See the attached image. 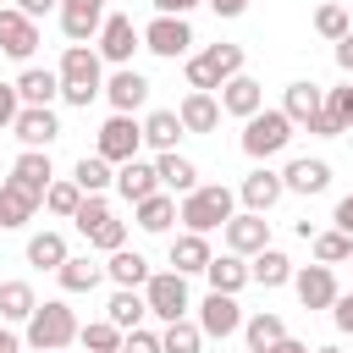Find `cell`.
Masks as SVG:
<instances>
[{"label":"cell","mask_w":353,"mask_h":353,"mask_svg":"<svg viewBox=\"0 0 353 353\" xmlns=\"http://www.w3.org/2000/svg\"><path fill=\"white\" fill-rule=\"evenodd\" d=\"M94 94H105L99 50H88V44H66V55H61V99L88 110V99H94Z\"/></svg>","instance_id":"cell-1"},{"label":"cell","mask_w":353,"mask_h":353,"mask_svg":"<svg viewBox=\"0 0 353 353\" xmlns=\"http://www.w3.org/2000/svg\"><path fill=\"white\" fill-rule=\"evenodd\" d=\"M237 215V193L232 188H221V182H204V188H193L182 204H176V221L188 226V232H215V226H226Z\"/></svg>","instance_id":"cell-2"},{"label":"cell","mask_w":353,"mask_h":353,"mask_svg":"<svg viewBox=\"0 0 353 353\" xmlns=\"http://www.w3.org/2000/svg\"><path fill=\"white\" fill-rule=\"evenodd\" d=\"M77 314L61 303V298H50V303H39L33 309V320H28V347H39V353H66L72 342H77Z\"/></svg>","instance_id":"cell-3"},{"label":"cell","mask_w":353,"mask_h":353,"mask_svg":"<svg viewBox=\"0 0 353 353\" xmlns=\"http://www.w3.org/2000/svg\"><path fill=\"white\" fill-rule=\"evenodd\" d=\"M237 72H243V44H210V50L188 55V88H193V94L226 88Z\"/></svg>","instance_id":"cell-4"},{"label":"cell","mask_w":353,"mask_h":353,"mask_svg":"<svg viewBox=\"0 0 353 353\" xmlns=\"http://www.w3.org/2000/svg\"><path fill=\"white\" fill-rule=\"evenodd\" d=\"M72 221H77V232L88 237V248H105V254L127 248V221H116V210L105 204V193H83V210H77Z\"/></svg>","instance_id":"cell-5"},{"label":"cell","mask_w":353,"mask_h":353,"mask_svg":"<svg viewBox=\"0 0 353 353\" xmlns=\"http://www.w3.org/2000/svg\"><path fill=\"white\" fill-rule=\"evenodd\" d=\"M287 143H292L287 110H259V116L243 121V154H248V160H270V154H281Z\"/></svg>","instance_id":"cell-6"},{"label":"cell","mask_w":353,"mask_h":353,"mask_svg":"<svg viewBox=\"0 0 353 353\" xmlns=\"http://www.w3.org/2000/svg\"><path fill=\"white\" fill-rule=\"evenodd\" d=\"M143 303H149V314L154 320H182L188 314V276H176V270H154L149 281H143Z\"/></svg>","instance_id":"cell-7"},{"label":"cell","mask_w":353,"mask_h":353,"mask_svg":"<svg viewBox=\"0 0 353 353\" xmlns=\"http://www.w3.org/2000/svg\"><path fill=\"white\" fill-rule=\"evenodd\" d=\"M138 149H143V121H132V116H110V121L99 127V143H94L99 160L127 165V160H138Z\"/></svg>","instance_id":"cell-8"},{"label":"cell","mask_w":353,"mask_h":353,"mask_svg":"<svg viewBox=\"0 0 353 353\" xmlns=\"http://www.w3.org/2000/svg\"><path fill=\"white\" fill-rule=\"evenodd\" d=\"M221 232H226V254H237V259H254V254H265V248H270V221H265V215H254V210L232 215Z\"/></svg>","instance_id":"cell-9"},{"label":"cell","mask_w":353,"mask_h":353,"mask_svg":"<svg viewBox=\"0 0 353 353\" xmlns=\"http://www.w3.org/2000/svg\"><path fill=\"white\" fill-rule=\"evenodd\" d=\"M143 50H149V55H165V61L188 55V50H193V28H188V17H154V22L143 28Z\"/></svg>","instance_id":"cell-10"},{"label":"cell","mask_w":353,"mask_h":353,"mask_svg":"<svg viewBox=\"0 0 353 353\" xmlns=\"http://www.w3.org/2000/svg\"><path fill=\"white\" fill-rule=\"evenodd\" d=\"M292 292H298V303H303V309H331V303L342 298V287H336L331 265H303V270H292Z\"/></svg>","instance_id":"cell-11"},{"label":"cell","mask_w":353,"mask_h":353,"mask_svg":"<svg viewBox=\"0 0 353 353\" xmlns=\"http://www.w3.org/2000/svg\"><path fill=\"white\" fill-rule=\"evenodd\" d=\"M33 50H39V22H33V17H22L17 6H0V55L28 61Z\"/></svg>","instance_id":"cell-12"},{"label":"cell","mask_w":353,"mask_h":353,"mask_svg":"<svg viewBox=\"0 0 353 353\" xmlns=\"http://www.w3.org/2000/svg\"><path fill=\"white\" fill-rule=\"evenodd\" d=\"M132 50H143V33L132 28V17H105V28H99V61L127 66Z\"/></svg>","instance_id":"cell-13"},{"label":"cell","mask_w":353,"mask_h":353,"mask_svg":"<svg viewBox=\"0 0 353 353\" xmlns=\"http://www.w3.org/2000/svg\"><path fill=\"white\" fill-rule=\"evenodd\" d=\"M199 331H204V336H232V331H243V303H237L232 292H210V298L199 303Z\"/></svg>","instance_id":"cell-14"},{"label":"cell","mask_w":353,"mask_h":353,"mask_svg":"<svg viewBox=\"0 0 353 353\" xmlns=\"http://www.w3.org/2000/svg\"><path fill=\"white\" fill-rule=\"evenodd\" d=\"M105 28V0H61V33L72 44H88Z\"/></svg>","instance_id":"cell-15"},{"label":"cell","mask_w":353,"mask_h":353,"mask_svg":"<svg viewBox=\"0 0 353 353\" xmlns=\"http://www.w3.org/2000/svg\"><path fill=\"white\" fill-rule=\"evenodd\" d=\"M105 99L116 105V116H132V110L149 99V77L132 72V66H116V72L105 77Z\"/></svg>","instance_id":"cell-16"},{"label":"cell","mask_w":353,"mask_h":353,"mask_svg":"<svg viewBox=\"0 0 353 353\" xmlns=\"http://www.w3.org/2000/svg\"><path fill=\"white\" fill-rule=\"evenodd\" d=\"M221 110H226V116H243V121L259 116V110H265V83L248 77V72H237V77L221 88Z\"/></svg>","instance_id":"cell-17"},{"label":"cell","mask_w":353,"mask_h":353,"mask_svg":"<svg viewBox=\"0 0 353 353\" xmlns=\"http://www.w3.org/2000/svg\"><path fill=\"white\" fill-rule=\"evenodd\" d=\"M11 132L22 138V149H50V143L61 138V121H55V110H44V105H22V116H17Z\"/></svg>","instance_id":"cell-18"},{"label":"cell","mask_w":353,"mask_h":353,"mask_svg":"<svg viewBox=\"0 0 353 353\" xmlns=\"http://www.w3.org/2000/svg\"><path fill=\"white\" fill-rule=\"evenodd\" d=\"M281 110H287V121H292V127H309V121L325 110V88H320V83H309V77H303V83H287Z\"/></svg>","instance_id":"cell-19"},{"label":"cell","mask_w":353,"mask_h":353,"mask_svg":"<svg viewBox=\"0 0 353 353\" xmlns=\"http://www.w3.org/2000/svg\"><path fill=\"white\" fill-rule=\"evenodd\" d=\"M6 182H17V188H28V193H39V199H44V193H50V182H55V171H50V154H44V149H22Z\"/></svg>","instance_id":"cell-20"},{"label":"cell","mask_w":353,"mask_h":353,"mask_svg":"<svg viewBox=\"0 0 353 353\" xmlns=\"http://www.w3.org/2000/svg\"><path fill=\"white\" fill-rule=\"evenodd\" d=\"M116 193H121L127 204H143V199H154V193H160V176H154V165H149V160H127V165H116Z\"/></svg>","instance_id":"cell-21"},{"label":"cell","mask_w":353,"mask_h":353,"mask_svg":"<svg viewBox=\"0 0 353 353\" xmlns=\"http://www.w3.org/2000/svg\"><path fill=\"white\" fill-rule=\"evenodd\" d=\"M281 193H287L281 171H265V165H259V171H248V176H243V188H237V199H243V204H248L254 215H265V210H270V204H276Z\"/></svg>","instance_id":"cell-22"},{"label":"cell","mask_w":353,"mask_h":353,"mask_svg":"<svg viewBox=\"0 0 353 353\" xmlns=\"http://www.w3.org/2000/svg\"><path fill=\"white\" fill-rule=\"evenodd\" d=\"M17 94H22V105H44V110H50V99L61 94V72H50V66H22V72H17Z\"/></svg>","instance_id":"cell-23"},{"label":"cell","mask_w":353,"mask_h":353,"mask_svg":"<svg viewBox=\"0 0 353 353\" xmlns=\"http://www.w3.org/2000/svg\"><path fill=\"white\" fill-rule=\"evenodd\" d=\"M154 176H160V188H165V193H182V199L199 188V165H193L188 154H176V149L154 160Z\"/></svg>","instance_id":"cell-24"},{"label":"cell","mask_w":353,"mask_h":353,"mask_svg":"<svg viewBox=\"0 0 353 353\" xmlns=\"http://www.w3.org/2000/svg\"><path fill=\"white\" fill-rule=\"evenodd\" d=\"M281 182H287V193H325V188H331V165L303 154V160H287Z\"/></svg>","instance_id":"cell-25"},{"label":"cell","mask_w":353,"mask_h":353,"mask_svg":"<svg viewBox=\"0 0 353 353\" xmlns=\"http://www.w3.org/2000/svg\"><path fill=\"white\" fill-rule=\"evenodd\" d=\"M210 243L199 237V232H182V237H171V265H176V276H204L210 270Z\"/></svg>","instance_id":"cell-26"},{"label":"cell","mask_w":353,"mask_h":353,"mask_svg":"<svg viewBox=\"0 0 353 353\" xmlns=\"http://www.w3.org/2000/svg\"><path fill=\"white\" fill-rule=\"evenodd\" d=\"M204 276H210V292H232V298L254 281V276H248V259H237V254H215Z\"/></svg>","instance_id":"cell-27"},{"label":"cell","mask_w":353,"mask_h":353,"mask_svg":"<svg viewBox=\"0 0 353 353\" xmlns=\"http://www.w3.org/2000/svg\"><path fill=\"white\" fill-rule=\"evenodd\" d=\"M243 336H248V353H270L276 342H287V320L270 314V309H259V314L243 320Z\"/></svg>","instance_id":"cell-28"},{"label":"cell","mask_w":353,"mask_h":353,"mask_svg":"<svg viewBox=\"0 0 353 353\" xmlns=\"http://www.w3.org/2000/svg\"><path fill=\"white\" fill-rule=\"evenodd\" d=\"M176 116H182V132H215V127H221L215 94H188V99L176 105Z\"/></svg>","instance_id":"cell-29"},{"label":"cell","mask_w":353,"mask_h":353,"mask_svg":"<svg viewBox=\"0 0 353 353\" xmlns=\"http://www.w3.org/2000/svg\"><path fill=\"white\" fill-rule=\"evenodd\" d=\"M176 138H182V116H176V110H149V116H143V143H149L154 154H171Z\"/></svg>","instance_id":"cell-30"},{"label":"cell","mask_w":353,"mask_h":353,"mask_svg":"<svg viewBox=\"0 0 353 353\" xmlns=\"http://www.w3.org/2000/svg\"><path fill=\"white\" fill-rule=\"evenodd\" d=\"M39 204H44L39 193H28V188H17V182H0V226H28Z\"/></svg>","instance_id":"cell-31"},{"label":"cell","mask_w":353,"mask_h":353,"mask_svg":"<svg viewBox=\"0 0 353 353\" xmlns=\"http://www.w3.org/2000/svg\"><path fill=\"white\" fill-rule=\"evenodd\" d=\"M105 276H110L116 287H143L154 270H149V259H143L138 248H116V254L105 259Z\"/></svg>","instance_id":"cell-32"},{"label":"cell","mask_w":353,"mask_h":353,"mask_svg":"<svg viewBox=\"0 0 353 353\" xmlns=\"http://www.w3.org/2000/svg\"><path fill=\"white\" fill-rule=\"evenodd\" d=\"M72 254H66V237L61 232H33L28 237V265H39V270H61Z\"/></svg>","instance_id":"cell-33"},{"label":"cell","mask_w":353,"mask_h":353,"mask_svg":"<svg viewBox=\"0 0 353 353\" xmlns=\"http://www.w3.org/2000/svg\"><path fill=\"white\" fill-rule=\"evenodd\" d=\"M248 276H254L259 287H287V281H292V259H287L281 248H265V254L248 259Z\"/></svg>","instance_id":"cell-34"},{"label":"cell","mask_w":353,"mask_h":353,"mask_svg":"<svg viewBox=\"0 0 353 353\" xmlns=\"http://www.w3.org/2000/svg\"><path fill=\"white\" fill-rule=\"evenodd\" d=\"M55 276H61V287H66V292H94V287L105 281V265H94L88 254H72Z\"/></svg>","instance_id":"cell-35"},{"label":"cell","mask_w":353,"mask_h":353,"mask_svg":"<svg viewBox=\"0 0 353 353\" xmlns=\"http://www.w3.org/2000/svg\"><path fill=\"white\" fill-rule=\"evenodd\" d=\"M143 314H149V303H143V292H138V287H116V292H110V314H105L110 325L138 331V320H143Z\"/></svg>","instance_id":"cell-36"},{"label":"cell","mask_w":353,"mask_h":353,"mask_svg":"<svg viewBox=\"0 0 353 353\" xmlns=\"http://www.w3.org/2000/svg\"><path fill=\"white\" fill-rule=\"evenodd\" d=\"M72 182H77L83 193H105V188H116V165L99 160V154H83V160L72 165Z\"/></svg>","instance_id":"cell-37"},{"label":"cell","mask_w":353,"mask_h":353,"mask_svg":"<svg viewBox=\"0 0 353 353\" xmlns=\"http://www.w3.org/2000/svg\"><path fill=\"white\" fill-rule=\"evenodd\" d=\"M138 210V226L143 232H171V221H176V193H154V199H143V204H132Z\"/></svg>","instance_id":"cell-38"},{"label":"cell","mask_w":353,"mask_h":353,"mask_svg":"<svg viewBox=\"0 0 353 353\" xmlns=\"http://www.w3.org/2000/svg\"><path fill=\"white\" fill-rule=\"evenodd\" d=\"M39 298L28 281H0V320H33Z\"/></svg>","instance_id":"cell-39"},{"label":"cell","mask_w":353,"mask_h":353,"mask_svg":"<svg viewBox=\"0 0 353 353\" xmlns=\"http://www.w3.org/2000/svg\"><path fill=\"white\" fill-rule=\"evenodd\" d=\"M309 243H314V265H347V259H353V237L336 232V226H331V232H314Z\"/></svg>","instance_id":"cell-40"},{"label":"cell","mask_w":353,"mask_h":353,"mask_svg":"<svg viewBox=\"0 0 353 353\" xmlns=\"http://www.w3.org/2000/svg\"><path fill=\"white\" fill-rule=\"evenodd\" d=\"M44 210H50V215H66V221H72V215L83 210V188H77L72 176H55V182H50V193H44Z\"/></svg>","instance_id":"cell-41"},{"label":"cell","mask_w":353,"mask_h":353,"mask_svg":"<svg viewBox=\"0 0 353 353\" xmlns=\"http://www.w3.org/2000/svg\"><path fill=\"white\" fill-rule=\"evenodd\" d=\"M121 336H127V331H121V325H110V320H94V325H83V331H77V342H83L88 353H121Z\"/></svg>","instance_id":"cell-42"},{"label":"cell","mask_w":353,"mask_h":353,"mask_svg":"<svg viewBox=\"0 0 353 353\" xmlns=\"http://www.w3.org/2000/svg\"><path fill=\"white\" fill-rule=\"evenodd\" d=\"M160 347H165V353H199V347H204V331H199L193 320H171V325L160 331Z\"/></svg>","instance_id":"cell-43"},{"label":"cell","mask_w":353,"mask_h":353,"mask_svg":"<svg viewBox=\"0 0 353 353\" xmlns=\"http://www.w3.org/2000/svg\"><path fill=\"white\" fill-rule=\"evenodd\" d=\"M347 28H353V22H347V11H342L336 0H325V6L314 11V33H320V39H331V44H342V39H347Z\"/></svg>","instance_id":"cell-44"},{"label":"cell","mask_w":353,"mask_h":353,"mask_svg":"<svg viewBox=\"0 0 353 353\" xmlns=\"http://www.w3.org/2000/svg\"><path fill=\"white\" fill-rule=\"evenodd\" d=\"M121 353H165V347H160V336H154V331H143V325H138V331H127V336H121Z\"/></svg>","instance_id":"cell-45"},{"label":"cell","mask_w":353,"mask_h":353,"mask_svg":"<svg viewBox=\"0 0 353 353\" xmlns=\"http://www.w3.org/2000/svg\"><path fill=\"white\" fill-rule=\"evenodd\" d=\"M325 105L336 110V121H342V127H353V83H342V88H331V94H325Z\"/></svg>","instance_id":"cell-46"},{"label":"cell","mask_w":353,"mask_h":353,"mask_svg":"<svg viewBox=\"0 0 353 353\" xmlns=\"http://www.w3.org/2000/svg\"><path fill=\"white\" fill-rule=\"evenodd\" d=\"M17 116H22V94H17V83H0V127H17Z\"/></svg>","instance_id":"cell-47"},{"label":"cell","mask_w":353,"mask_h":353,"mask_svg":"<svg viewBox=\"0 0 353 353\" xmlns=\"http://www.w3.org/2000/svg\"><path fill=\"white\" fill-rule=\"evenodd\" d=\"M309 132H314V138H336V132H347V127H342V121H336V110L325 105V110H320V116L309 121Z\"/></svg>","instance_id":"cell-48"},{"label":"cell","mask_w":353,"mask_h":353,"mask_svg":"<svg viewBox=\"0 0 353 353\" xmlns=\"http://www.w3.org/2000/svg\"><path fill=\"white\" fill-rule=\"evenodd\" d=\"M331 320H336V331H342V336H353V292H342V298L331 303Z\"/></svg>","instance_id":"cell-49"},{"label":"cell","mask_w":353,"mask_h":353,"mask_svg":"<svg viewBox=\"0 0 353 353\" xmlns=\"http://www.w3.org/2000/svg\"><path fill=\"white\" fill-rule=\"evenodd\" d=\"M331 221H336V232H347V237H353V193H347V199L331 210Z\"/></svg>","instance_id":"cell-50"},{"label":"cell","mask_w":353,"mask_h":353,"mask_svg":"<svg viewBox=\"0 0 353 353\" xmlns=\"http://www.w3.org/2000/svg\"><path fill=\"white\" fill-rule=\"evenodd\" d=\"M17 11H22V17H33V22H39V17H44V11H61V0H17Z\"/></svg>","instance_id":"cell-51"},{"label":"cell","mask_w":353,"mask_h":353,"mask_svg":"<svg viewBox=\"0 0 353 353\" xmlns=\"http://www.w3.org/2000/svg\"><path fill=\"white\" fill-rule=\"evenodd\" d=\"M149 6H154L160 17H188V11L199 6V0H149Z\"/></svg>","instance_id":"cell-52"},{"label":"cell","mask_w":353,"mask_h":353,"mask_svg":"<svg viewBox=\"0 0 353 353\" xmlns=\"http://www.w3.org/2000/svg\"><path fill=\"white\" fill-rule=\"evenodd\" d=\"M204 6H210L215 17H243V11H248V0H204Z\"/></svg>","instance_id":"cell-53"},{"label":"cell","mask_w":353,"mask_h":353,"mask_svg":"<svg viewBox=\"0 0 353 353\" xmlns=\"http://www.w3.org/2000/svg\"><path fill=\"white\" fill-rule=\"evenodd\" d=\"M336 66H342V72H347V77H353V28H347V39H342V44H336Z\"/></svg>","instance_id":"cell-54"},{"label":"cell","mask_w":353,"mask_h":353,"mask_svg":"<svg viewBox=\"0 0 353 353\" xmlns=\"http://www.w3.org/2000/svg\"><path fill=\"white\" fill-rule=\"evenodd\" d=\"M270 353H314V347H309V342H298V336H287V342H276Z\"/></svg>","instance_id":"cell-55"},{"label":"cell","mask_w":353,"mask_h":353,"mask_svg":"<svg viewBox=\"0 0 353 353\" xmlns=\"http://www.w3.org/2000/svg\"><path fill=\"white\" fill-rule=\"evenodd\" d=\"M0 353H22V342H17L11 331H0Z\"/></svg>","instance_id":"cell-56"},{"label":"cell","mask_w":353,"mask_h":353,"mask_svg":"<svg viewBox=\"0 0 353 353\" xmlns=\"http://www.w3.org/2000/svg\"><path fill=\"white\" fill-rule=\"evenodd\" d=\"M314 353H342V347H314Z\"/></svg>","instance_id":"cell-57"}]
</instances>
